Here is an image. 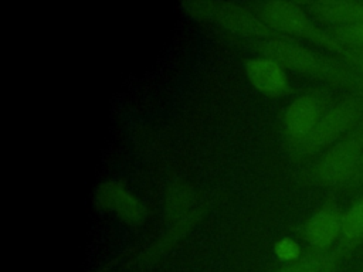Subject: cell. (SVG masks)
Listing matches in <instances>:
<instances>
[{
  "mask_svg": "<svg viewBox=\"0 0 363 272\" xmlns=\"http://www.w3.org/2000/svg\"><path fill=\"white\" fill-rule=\"evenodd\" d=\"M255 14L274 31L289 35L303 37L316 41L332 51L343 54L352 60V51L342 45L330 33L316 27L305 10L292 1L272 0L257 6Z\"/></svg>",
  "mask_w": 363,
  "mask_h": 272,
  "instance_id": "obj_1",
  "label": "cell"
},
{
  "mask_svg": "<svg viewBox=\"0 0 363 272\" xmlns=\"http://www.w3.org/2000/svg\"><path fill=\"white\" fill-rule=\"evenodd\" d=\"M252 44L255 50L261 52V55L274 58L282 67L291 68L296 72L323 78L339 76V69L333 62L296 42L288 41L281 37H275L269 40L255 41Z\"/></svg>",
  "mask_w": 363,
  "mask_h": 272,
  "instance_id": "obj_2",
  "label": "cell"
},
{
  "mask_svg": "<svg viewBox=\"0 0 363 272\" xmlns=\"http://www.w3.org/2000/svg\"><path fill=\"white\" fill-rule=\"evenodd\" d=\"M193 13H199L224 30L252 42L277 37L255 13L235 4L199 3L193 4Z\"/></svg>",
  "mask_w": 363,
  "mask_h": 272,
  "instance_id": "obj_3",
  "label": "cell"
},
{
  "mask_svg": "<svg viewBox=\"0 0 363 272\" xmlns=\"http://www.w3.org/2000/svg\"><path fill=\"white\" fill-rule=\"evenodd\" d=\"M363 153V137L350 136L333 144L316 163L313 178L325 186L346 181L357 169Z\"/></svg>",
  "mask_w": 363,
  "mask_h": 272,
  "instance_id": "obj_4",
  "label": "cell"
},
{
  "mask_svg": "<svg viewBox=\"0 0 363 272\" xmlns=\"http://www.w3.org/2000/svg\"><path fill=\"white\" fill-rule=\"evenodd\" d=\"M357 115V103L352 101L337 103L336 106L326 110L311 135L301 143L292 146V149H295V152L299 154H309L333 143L352 126Z\"/></svg>",
  "mask_w": 363,
  "mask_h": 272,
  "instance_id": "obj_5",
  "label": "cell"
},
{
  "mask_svg": "<svg viewBox=\"0 0 363 272\" xmlns=\"http://www.w3.org/2000/svg\"><path fill=\"white\" fill-rule=\"evenodd\" d=\"M325 113V102L313 94L294 99L284 113V128L291 147L305 140Z\"/></svg>",
  "mask_w": 363,
  "mask_h": 272,
  "instance_id": "obj_6",
  "label": "cell"
},
{
  "mask_svg": "<svg viewBox=\"0 0 363 272\" xmlns=\"http://www.w3.org/2000/svg\"><path fill=\"white\" fill-rule=\"evenodd\" d=\"M96 204L115 212L119 218L130 224H139L146 217L143 204L119 181H104L95 193Z\"/></svg>",
  "mask_w": 363,
  "mask_h": 272,
  "instance_id": "obj_7",
  "label": "cell"
},
{
  "mask_svg": "<svg viewBox=\"0 0 363 272\" xmlns=\"http://www.w3.org/2000/svg\"><path fill=\"white\" fill-rule=\"evenodd\" d=\"M245 74L255 89L277 96L288 89V76L284 67L274 58L261 55L245 62Z\"/></svg>",
  "mask_w": 363,
  "mask_h": 272,
  "instance_id": "obj_8",
  "label": "cell"
},
{
  "mask_svg": "<svg viewBox=\"0 0 363 272\" xmlns=\"http://www.w3.org/2000/svg\"><path fill=\"white\" fill-rule=\"evenodd\" d=\"M342 215L333 205L318 210L303 227V238L315 248L328 251L342 232Z\"/></svg>",
  "mask_w": 363,
  "mask_h": 272,
  "instance_id": "obj_9",
  "label": "cell"
},
{
  "mask_svg": "<svg viewBox=\"0 0 363 272\" xmlns=\"http://www.w3.org/2000/svg\"><path fill=\"white\" fill-rule=\"evenodd\" d=\"M337 254L329 255L326 251L313 249L298 261L289 262L275 272H326L333 268Z\"/></svg>",
  "mask_w": 363,
  "mask_h": 272,
  "instance_id": "obj_10",
  "label": "cell"
},
{
  "mask_svg": "<svg viewBox=\"0 0 363 272\" xmlns=\"http://www.w3.org/2000/svg\"><path fill=\"white\" fill-rule=\"evenodd\" d=\"M342 235L345 242H357L363 238V200L353 204L342 215Z\"/></svg>",
  "mask_w": 363,
  "mask_h": 272,
  "instance_id": "obj_11",
  "label": "cell"
},
{
  "mask_svg": "<svg viewBox=\"0 0 363 272\" xmlns=\"http://www.w3.org/2000/svg\"><path fill=\"white\" fill-rule=\"evenodd\" d=\"M274 254L282 262H294L301 258V246L292 238H281L274 244Z\"/></svg>",
  "mask_w": 363,
  "mask_h": 272,
  "instance_id": "obj_12",
  "label": "cell"
},
{
  "mask_svg": "<svg viewBox=\"0 0 363 272\" xmlns=\"http://www.w3.org/2000/svg\"><path fill=\"white\" fill-rule=\"evenodd\" d=\"M332 35L342 44H362L363 45V24H352L343 27H335Z\"/></svg>",
  "mask_w": 363,
  "mask_h": 272,
  "instance_id": "obj_13",
  "label": "cell"
},
{
  "mask_svg": "<svg viewBox=\"0 0 363 272\" xmlns=\"http://www.w3.org/2000/svg\"><path fill=\"white\" fill-rule=\"evenodd\" d=\"M352 24H363V1H352L350 26Z\"/></svg>",
  "mask_w": 363,
  "mask_h": 272,
  "instance_id": "obj_14",
  "label": "cell"
},
{
  "mask_svg": "<svg viewBox=\"0 0 363 272\" xmlns=\"http://www.w3.org/2000/svg\"><path fill=\"white\" fill-rule=\"evenodd\" d=\"M357 64H360V65H363V50L360 51V52H356V57L353 58Z\"/></svg>",
  "mask_w": 363,
  "mask_h": 272,
  "instance_id": "obj_15",
  "label": "cell"
},
{
  "mask_svg": "<svg viewBox=\"0 0 363 272\" xmlns=\"http://www.w3.org/2000/svg\"><path fill=\"white\" fill-rule=\"evenodd\" d=\"M330 271H332V269H329V271H326V272H330Z\"/></svg>",
  "mask_w": 363,
  "mask_h": 272,
  "instance_id": "obj_16",
  "label": "cell"
}]
</instances>
